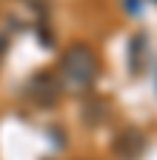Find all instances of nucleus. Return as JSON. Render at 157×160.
Listing matches in <instances>:
<instances>
[{
  "label": "nucleus",
  "instance_id": "1",
  "mask_svg": "<svg viewBox=\"0 0 157 160\" xmlns=\"http://www.w3.org/2000/svg\"><path fill=\"white\" fill-rule=\"evenodd\" d=\"M97 72H100L97 54L86 43H74L60 57V74H57V80H60V86L69 89V92H86L97 80Z\"/></svg>",
  "mask_w": 157,
  "mask_h": 160
},
{
  "label": "nucleus",
  "instance_id": "2",
  "mask_svg": "<svg viewBox=\"0 0 157 160\" xmlns=\"http://www.w3.org/2000/svg\"><path fill=\"white\" fill-rule=\"evenodd\" d=\"M60 94H63L60 80H57V74H49V72H37L29 83H26V97L32 100V103L43 106V109L57 106Z\"/></svg>",
  "mask_w": 157,
  "mask_h": 160
},
{
  "label": "nucleus",
  "instance_id": "3",
  "mask_svg": "<svg viewBox=\"0 0 157 160\" xmlns=\"http://www.w3.org/2000/svg\"><path fill=\"white\" fill-rule=\"evenodd\" d=\"M117 160H140V154L146 152V137L143 132H137L134 126L123 129L120 134L114 137V146H111Z\"/></svg>",
  "mask_w": 157,
  "mask_h": 160
},
{
  "label": "nucleus",
  "instance_id": "4",
  "mask_svg": "<svg viewBox=\"0 0 157 160\" xmlns=\"http://www.w3.org/2000/svg\"><path fill=\"white\" fill-rule=\"evenodd\" d=\"M109 114H111V109H109L106 100H100V97H91L89 103L83 106V120H86L89 126H100Z\"/></svg>",
  "mask_w": 157,
  "mask_h": 160
},
{
  "label": "nucleus",
  "instance_id": "5",
  "mask_svg": "<svg viewBox=\"0 0 157 160\" xmlns=\"http://www.w3.org/2000/svg\"><path fill=\"white\" fill-rule=\"evenodd\" d=\"M143 54H146V37L137 34V37L131 40V69H134V72L143 69Z\"/></svg>",
  "mask_w": 157,
  "mask_h": 160
}]
</instances>
